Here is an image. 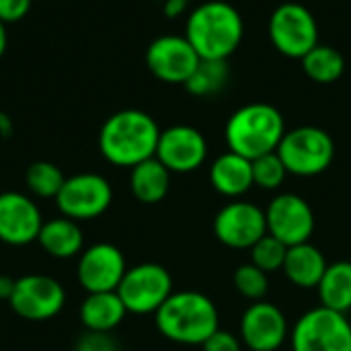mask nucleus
<instances>
[{"label":"nucleus","mask_w":351,"mask_h":351,"mask_svg":"<svg viewBox=\"0 0 351 351\" xmlns=\"http://www.w3.org/2000/svg\"><path fill=\"white\" fill-rule=\"evenodd\" d=\"M292 351H351L348 315L317 306L304 313L290 333Z\"/></svg>","instance_id":"423d86ee"},{"label":"nucleus","mask_w":351,"mask_h":351,"mask_svg":"<svg viewBox=\"0 0 351 351\" xmlns=\"http://www.w3.org/2000/svg\"><path fill=\"white\" fill-rule=\"evenodd\" d=\"M288 337V321L280 306L259 300L243 313L241 341L251 351H278Z\"/></svg>","instance_id":"f3484780"},{"label":"nucleus","mask_w":351,"mask_h":351,"mask_svg":"<svg viewBox=\"0 0 351 351\" xmlns=\"http://www.w3.org/2000/svg\"><path fill=\"white\" fill-rule=\"evenodd\" d=\"M210 183L216 193L239 199L243 197L255 183H253V162L237 152L220 154L210 167Z\"/></svg>","instance_id":"a211bd4d"},{"label":"nucleus","mask_w":351,"mask_h":351,"mask_svg":"<svg viewBox=\"0 0 351 351\" xmlns=\"http://www.w3.org/2000/svg\"><path fill=\"white\" fill-rule=\"evenodd\" d=\"M125 271V257L111 243H95L78 255L76 278L86 294L115 292Z\"/></svg>","instance_id":"4468645a"},{"label":"nucleus","mask_w":351,"mask_h":351,"mask_svg":"<svg viewBox=\"0 0 351 351\" xmlns=\"http://www.w3.org/2000/svg\"><path fill=\"white\" fill-rule=\"evenodd\" d=\"M286 134L282 113L269 103H249L237 109L226 121V144L249 160L276 152Z\"/></svg>","instance_id":"20e7f679"},{"label":"nucleus","mask_w":351,"mask_h":351,"mask_svg":"<svg viewBox=\"0 0 351 351\" xmlns=\"http://www.w3.org/2000/svg\"><path fill=\"white\" fill-rule=\"evenodd\" d=\"M202 351H243V341L234 333L218 329L202 343Z\"/></svg>","instance_id":"7c9ffc66"},{"label":"nucleus","mask_w":351,"mask_h":351,"mask_svg":"<svg viewBox=\"0 0 351 351\" xmlns=\"http://www.w3.org/2000/svg\"><path fill=\"white\" fill-rule=\"evenodd\" d=\"M214 237L228 249L249 251L259 239L267 234L265 210L251 202L234 199L218 210L214 216Z\"/></svg>","instance_id":"9b49d317"},{"label":"nucleus","mask_w":351,"mask_h":351,"mask_svg":"<svg viewBox=\"0 0 351 351\" xmlns=\"http://www.w3.org/2000/svg\"><path fill=\"white\" fill-rule=\"evenodd\" d=\"M232 284H234V290L251 302L263 300L269 292V276L261 271L259 267H255L253 263H245L237 267L232 276Z\"/></svg>","instance_id":"cd10ccee"},{"label":"nucleus","mask_w":351,"mask_h":351,"mask_svg":"<svg viewBox=\"0 0 351 351\" xmlns=\"http://www.w3.org/2000/svg\"><path fill=\"white\" fill-rule=\"evenodd\" d=\"M269 39L280 53L302 60L319 43L317 19L306 6L284 2L269 16Z\"/></svg>","instance_id":"1a4fd4ad"},{"label":"nucleus","mask_w":351,"mask_h":351,"mask_svg":"<svg viewBox=\"0 0 351 351\" xmlns=\"http://www.w3.org/2000/svg\"><path fill=\"white\" fill-rule=\"evenodd\" d=\"M171 189V171L156 158H148L130 169V191L146 206L160 204Z\"/></svg>","instance_id":"4be33fe9"},{"label":"nucleus","mask_w":351,"mask_h":351,"mask_svg":"<svg viewBox=\"0 0 351 351\" xmlns=\"http://www.w3.org/2000/svg\"><path fill=\"white\" fill-rule=\"evenodd\" d=\"M158 333L181 346H202L220 329V313L212 298L195 290L173 292L154 313Z\"/></svg>","instance_id":"7ed1b4c3"},{"label":"nucleus","mask_w":351,"mask_h":351,"mask_svg":"<svg viewBox=\"0 0 351 351\" xmlns=\"http://www.w3.org/2000/svg\"><path fill=\"white\" fill-rule=\"evenodd\" d=\"M228 80L230 68L226 60H202L185 82V88L193 97H214L226 88Z\"/></svg>","instance_id":"393cba45"},{"label":"nucleus","mask_w":351,"mask_h":351,"mask_svg":"<svg viewBox=\"0 0 351 351\" xmlns=\"http://www.w3.org/2000/svg\"><path fill=\"white\" fill-rule=\"evenodd\" d=\"M249 253H251V263L269 276V274H274V271H282L284 261H286L288 247H286L284 243H280L276 237L265 234L263 239H259V241L249 249Z\"/></svg>","instance_id":"bb28decb"},{"label":"nucleus","mask_w":351,"mask_h":351,"mask_svg":"<svg viewBox=\"0 0 351 351\" xmlns=\"http://www.w3.org/2000/svg\"><path fill=\"white\" fill-rule=\"evenodd\" d=\"M158 138L160 128L150 113L140 109H121L101 125L99 150L109 165L132 169L156 156Z\"/></svg>","instance_id":"f257e3e1"},{"label":"nucleus","mask_w":351,"mask_h":351,"mask_svg":"<svg viewBox=\"0 0 351 351\" xmlns=\"http://www.w3.org/2000/svg\"><path fill=\"white\" fill-rule=\"evenodd\" d=\"M37 245L53 259H74L84 251V232L80 222L58 216L43 222Z\"/></svg>","instance_id":"6ab92c4d"},{"label":"nucleus","mask_w":351,"mask_h":351,"mask_svg":"<svg viewBox=\"0 0 351 351\" xmlns=\"http://www.w3.org/2000/svg\"><path fill=\"white\" fill-rule=\"evenodd\" d=\"M267 234L286 247L311 243L315 232V212L311 204L296 193H280L265 208Z\"/></svg>","instance_id":"f8f14e48"},{"label":"nucleus","mask_w":351,"mask_h":351,"mask_svg":"<svg viewBox=\"0 0 351 351\" xmlns=\"http://www.w3.org/2000/svg\"><path fill=\"white\" fill-rule=\"evenodd\" d=\"M115 292L130 315H154L173 294V278L158 263H140L128 267Z\"/></svg>","instance_id":"0eeeda50"},{"label":"nucleus","mask_w":351,"mask_h":351,"mask_svg":"<svg viewBox=\"0 0 351 351\" xmlns=\"http://www.w3.org/2000/svg\"><path fill=\"white\" fill-rule=\"evenodd\" d=\"M60 216L76 222L103 216L113 204V187L99 173H78L66 177L64 187L53 199Z\"/></svg>","instance_id":"6e6552de"},{"label":"nucleus","mask_w":351,"mask_h":351,"mask_svg":"<svg viewBox=\"0 0 351 351\" xmlns=\"http://www.w3.org/2000/svg\"><path fill=\"white\" fill-rule=\"evenodd\" d=\"M8 304L16 317L33 323H43L62 313L66 304V290L56 278L29 274L14 282V292Z\"/></svg>","instance_id":"9d476101"},{"label":"nucleus","mask_w":351,"mask_h":351,"mask_svg":"<svg viewBox=\"0 0 351 351\" xmlns=\"http://www.w3.org/2000/svg\"><path fill=\"white\" fill-rule=\"evenodd\" d=\"M14 282L16 280H12L8 276H0V300H4V302L10 300V296L14 292Z\"/></svg>","instance_id":"72a5a7b5"},{"label":"nucleus","mask_w":351,"mask_h":351,"mask_svg":"<svg viewBox=\"0 0 351 351\" xmlns=\"http://www.w3.org/2000/svg\"><path fill=\"white\" fill-rule=\"evenodd\" d=\"M245 23L241 12L224 0L195 6L185 23V37L202 60H228L241 45Z\"/></svg>","instance_id":"f03ea898"},{"label":"nucleus","mask_w":351,"mask_h":351,"mask_svg":"<svg viewBox=\"0 0 351 351\" xmlns=\"http://www.w3.org/2000/svg\"><path fill=\"white\" fill-rule=\"evenodd\" d=\"M304 74L317 84H331L343 76L346 60L339 49L331 45L317 43L304 58H302Z\"/></svg>","instance_id":"b1692460"},{"label":"nucleus","mask_w":351,"mask_h":351,"mask_svg":"<svg viewBox=\"0 0 351 351\" xmlns=\"http://www.w3.org/2000/svg\"><path fill=\"white\" fill-rule=\"evenodd\" d=\"M33 0H0V21L6 23H16L25 19L31 10Z\"/></svg>","instance_id":"2f4dec72"},{"label":"nucleus","mask_w":351,"mask_h":351,"mask_svg":"<svg viewBox=\"0 0 351 351\" xmlns=\"http://www.w3.org/2000/svg\"><path fill=\"white\" fill-rule=\"evenodd\" d=\"M208 156L206 136L193 125H171L160 130L156 158L171 173H193L197 171Z\"/></svg>","instance_id":"dca6fc26"},{"label":"nucleus","mask_w":351,"mask_h":351,"mask_svg":"<svg viewBox=\"0 0 351 351\" xmlns=\"http://www.w3.org/2000/svg\"><path fill=\"white\" fill-rule=\"evenodd\" d=\"M286 165L288 175L317 177L325 173L335 158L333 138L317 125L288 130L276 150Z\"/></svg>","instance_id":"39448f33"},{"label":"nucleus","mask_w":351,"mask_h":351,"mask_svg":"<svg viewBox=\"0 0 351 351\" xmlns=\"http://www.w3.org/2000/svg\"><path fill=\"white\" fill-rule=\"evenodd\" d=\"M43 222V214L33 197L21 191L0 193V243L8 247L37 243Z\"/></svg>","instance_id":"2eb2a0df"},{"label":"nucleus","mask_w":351,"mask_h":351,"mask_svg":"<svg viewBox=\"0 0 351 351\" xmlns=\"http://www.w3.org/2000/svg\"><path fill=\"white\" fill-rule=\"evenodd\" d=\"M199 62L185 35H162L146 47L148 70L167 84H185Z\"/></svg>","instance_id":"ddd939ff"},{"label":"nucleus","mask_w":351,"mask_h":351,"mask_svg":"<svg viewBox=\"0 0 351 351\" xmlns=\"http://www.w3.org/2000/svg\"><path fill=\"white\" fill-rule=\"evenodd\" d=\"M6 45H8V35H6L4 23L0 21V60H2V56H4V51H6Z\"/></svg>","instance_id":"f704fd0d"},{"label":"nucleus","mask_w":351,"mask_h":351,"mask_svg":"<svg viewBox=\"0 0 351 351\" xmlns=\"http://www.w3.org/2000/svg\"><path fill=\"white\" fill-rule=\"evenodd\" d=\"M187 4H189V0H167L165 2V14L169 19H175L187 10Z\"/></svg>","instance_id":"473e14b6"},{"label":"nucleus","mask_w":351,"mask_h":351,"mask_svg":"<svg viewBox=\"0 0 351 351\" xmlns=\"http://www.w3.org/2000/svg\"><path fill=\"white\" fill-rule=\"evenodd\" d=\"M253 162V183L259 187V189H265V191H276L284 185L286 177H288V171H286V165L282 162L280 154L278 152H269V154H263Z\"/></svg>","instance_id":"c85d7f7f"},{"label":"nucleus","mask_w":351,"mask_h":351,"mask_svg":"<svg viewBox=\"0 0 351 351\" xmlns=\"http://www.w3.org/2000/svg\"><path fill=\"white\" fill-rule=\"evenodd\" d=\"M76 351H117V343L111 333L84 331L76 341Z\"/></svg>","instance_id":"c756f323"},{"label":"nucleus","mask_w":351,"mask_h":351,"mask_svg":"<svg viewBox=\"0 0 351 351\" xmlns=\"http://www.w3.org/2000/svg\"><path fill=\"white\" fill-rule=\"evenodd\" d=\"M327 265L329 263L321 249H317L311 243H302L296 247H288L282 271L296 288L311 290L319 286L327 271Z\"/></svg>","instance_id":"412c9836"},{"label":"nucleus","mask_w":351,"mask_h":351,"mask_svg":"<svg viewBox=\"0 0 351 351\" xmlns=\"http://www.w3.org/2000/svg\"><path fill=\"white\" fill-rule=\"evenodd\" d=\"M317 290L321 306L348 315L351 311V261L329 263Z\"/></svg>","instance_id":"5701e85b"},{"label":"nucleus","mask_w":351,"mask_h":351,"mask_svg":"<svg viewBox=\"0 0 351 351\" xmlns=\"http://www.w3.org/2000/svg\"><path fill=\"white\" fill-rule=\"evenodd\" d=\"M64 173L58 165L49 160H37L33 162L25 173V185L27 189L41 199H56L60 189L64 187Z\"/></svg>","instance_id":"a878e982"},{"label":"nucleus","mask_w":351,"mask_h":351,"mask_svg":"<svg viewBox=\"0 0 351 351\" xmlns=\"http://www.w3.org/2000/svg\"><path fill=\"white\" fill-rule=\"evenodd\" d=\"M128 311L117 292H95L86 294L78 308L84 331L113 333L125 319Z\"/></svg>","instance_id":"aec40b11"}]
</instances>
